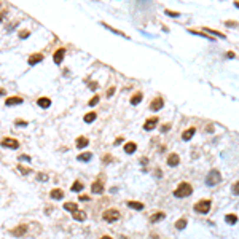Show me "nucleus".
<instances>
[{"label": "nucleus", "instance_id": "1", "mask_svg": "<svg viewBox=\"0 0 239 239\" xmlns=\"http://www.w3.org/2000/svg\"><path fill=\"white\" fill-rule=\"evenodd\" d=\"M191 193H193V188H191V185L187 183V182H182L174 191V195L177 198H187V196H190Z\"/></svg>", "mask_w": 239, "mask_h": 239}, {"label": "nucleus", "instance_id": "2", "mask_svg": "<svg viewBox=\"0 0 239 239\" xmlns=\"http://www.w3.org/2000/svg\"><path fill=\"white\" fill-rule=\"evenodd\" d=\"M210 206H212L210 199H199L196 204H195V210L198 214H207L210 210Z\"/></svg>", "mask_w": 239, "mask_h": 239}, {"label": "nucleus", "instance_id": "3", "mask_svg": "<svg viewBox=\"0 0 239 239\" xmlns=\"http://www.w3.org/2000/svg\"><path fill=\"white\" fill-rule=\"evenodd\" d=\"M220 180H222V174H220V172H218L217 169H212V171L209 172V174H207L206 183H207L209 187H214V185H217Z\"/></svg>", "mask_w": 239, "mask_h": 239}, {"label": "nucleus", "instance_id": "4", "mask_svg": "<svg viewBox=\"0 0 239 239\" xmlns=\"http://www.w3.org/2000/svg\"><path fill=\"white\" fill-rule=\"evenodd\" d=\"M120 217H121V214L116 209H108V210H105V212L102 214V218L107 223H113V222L120 220Z\"/></svg>", "mask_w": 239, "mask_h": 239}, {"label": "nucleus", "instance_id": "5", "mask_svg": "<svg viewBox=\"0 0 239 239\" xmlns=\"http://www.w3.org/2000/svg\"><path fill=\"white\" fill-rule=\"evenodd\" d=\"M2 147H5V148H13V150H16V148L19 147V142L16 139H11V137H5V139L2 140Z\"/></svg>", "mask_w": 239, "mask_h": 239}, {"label": "nucleus", "instance_id": "6", "mask_svg": "<svg viewBox=\"0 0 239 239\" xmlns=\"http://www.w3.org/2000/svg\"><path fill=\"white\" fill-rule=\"evenodd\" d=\"M43 61V54L42 53H34L29 56V59H27V64L29 65H37L38 62Z\"/></svg>", "mask_w": 239, "mask_h": 239}, {"label": "nucleus", "instance_id": "7", "mask_svg": "<svg viewBox=\"0 0 239 239\" xmlns=\"http://www.w3.org/2000/svg\"><path fill=\"white\" fill-rule=\"evenodd\" d=\"M163 105H164V100L161 99V97H156V99L151 100V104H150V110L158 112V110H161V108H163Z\"/></svg>", "mask_w": 239, "mask_h": 239}, {"label": "nucleus", "instance_id": "8", "mask_svg": "<svg viewBox=\"0 0 239 239\" xmlns=\"http://www.w3.org/2000/svg\"><path fill=\"white\" fill-rule=\"evenodd\" d=\"M156 124H158V116H151V118H148L145 121V124H144V129L145 131H151V129L156 128Z\"/></svg>", "mask_w": 239, "mask_h": 239}, {"label": "nucleus", "instance_id": "9", "mask_svg": "<svg viewBox=\"0 0 239 239\" xmlns=\"http://www.w3.org/2000/svg\"><path fill=\"white\" fill-rule=\"evenodd\" d=\"M26 231H27V225H19V226H16V228H13L10 231L13 236H16V238H21V236H24L26 234Z\"/></svg>", "mask_w": 239, "mask_h": 239}, {"label": "nucleus", "instance_id": "10", "mask_svg": "<svg viewBox=\"0 0 239 239\" xmlns=\"http://www.w3.org/2000/svg\"><path fill=\"white\" fill-rule=\"evenodd\" d=\"M91 191H93V193H96V195H102V193H104V183L100 182V180H96V182H93Z\"/></svg>", "mask_w": 239, "mask_h": 239}, {"label": "nucleus", "instance_id": "11", "mask_svg": "<svg viewBox=\"0 0 239 239\" xmlns=\"http://www.w3.org/2000/svg\"><path fill=\"white\" fill-rule=\"evenodd\" d=\"M64 56H65V50H64V48L56 50V53H54V56H53L54 64H61V62H62V59H64Z\"/></svg>", "mask_w": 239, "mask_h": 239}, {"label": "nucleus", "instance_id": "12", "mask_svg": "<svg viewBox=\"0 0 239 239\" xmlns=\"http://www.w3.org/2000/svg\"><path fill=\"white\" fill-rule=\"evenodd\" d=\"M179 163H180V158H179L177 153H171L167 156V166L175 167V166H179Z\"/></svg>", "mask_w": 239, "mask_h": 239}, {"label": "nucleus", "instance_id": "13", "mask_svg": "<svg viewBox=\"0 0 239 239\" xmlns=\"http://www.w3.org/2000/svg\"><path fill=\"white\" fill-rule=\"evenodd\" d=\"M50 198L56 199V201H61V199L64 198V191H62L61 188H54V190L50 191Z\"/></svg>", "mask_w": 239, "mask_h": 239}, {"label": "nucleus", "instance_id": "14", "mask_svg": "<svg viewBox=\"0 0 239 239\" xmlns=\"http://www.w3.org/2000/svg\"><path fill=\"white\" fill-rule=\"evenodd\" d=\"M75 145H77V148H85V147H88V145H89V139H88V137H85V136L77 137Z\"/></svg>", "mask_w": 239, "mask_h": 239}, {"label": "nucleus", "instance_id": "15", "mask_svg": "<svg viewBox=\"0 0 239 239\" xmlns=\"http://www.w3.org/2000/svg\"><path fill=\"white\" fill-rule=\"evenodd\" d=\"M5 104L8 105V107H11V105H19V104H22V97L11 96V97H8V99L5 100Z\"/></svg>", "mask_w": 239, "mask_h": 239}, {"label": "nucleus", "instance_id": "16", "mask_svg": "<svg viewBox=\"0 0 239 239\" xmlns=\"http://www.w3.org/2000/svg\"><path fill=\"white\" fill-rule=\"evenodd\" d=\"M72 217H73V220H77V222H85L86 220V212L85 210H75V212H72Z\"/></svg>", "mask_w": 239, "mask_h": 239}, {"label": "nucleus", "instance_id": "17", "mask_svg": "<svg viewBox=\"0 0 239 239\" xmlns=\"http://www.w3.org/2000/svg\"><path fill=\"white\" fill-rule=\"evenodd\" d=\"M91 158H93V153H91V151H85V153H81V155H78V156H77L78 161H83V163L91 161Z\"/></svg>", "mask_w": 239, "mask_h": 239}, {"label": "nucleus", "instance_id": "18", "mask_svg": "<svg viewBox=\"0 0 239 239\" xmlns=\"http://www.w3.org/2000/svg\"><path fill=\"white\" fill-rule=\"evenodd\" d=\"M37 104H38V107H42V108H48L50 105H51V99H48V97H40V99L37 100Z\"/></svg>", "mask_w": 239, "mask_h": 239}, {"label": "nucleus", "instance_id": "19", "mask_svg": "<svg viewBox=\"0 0 239 239\" xmlns=\"http://www.w3.org/2000/svg\"><path fill=\"white\" fill-rule=\"evenodd\" d=\"M195 132H196V129H195V128H188L187 131H183V134H182V139H183V140H190L191 137L195 136Z\"/></svg>", "mask_w": 239, "mask_h": 239}, {"label": "nucleus", "instance_id": "20", "mask_svg": "<svg viewBox=\"0 0 239 239\" xmlns=\"http://www.w3.org/2000/svg\"><path fill=\"white\" fill-rule=\"evenodd\" d=\"M128 207H131V209H134V210H142L145 206L139 201H128Z\"/></svg>", "mask_w": 239, "mask_h": 239}, {"label": "nucleus", "instance_id": "21", "mask_svg": "<svg viewBox=\"0 0 239 239\" xmlns=\"http://www.w3.org/2000/svg\"><path fill=\"white\" fill-rule=\"evenodd\" d=\"M163 218H166V214L164 212H155V214H151V217H150V222H159V220H163Z\"/></svg>", "mask_w": 239, "mask_h": 239}, {"label": "nucleus", "instance_id": "22", "mask_svg": "<svg viewBox=\"0 0 239 239\" xmlns=\"http://www.w3.org/2000/svg\"><path fill=\"white\" fill-rule=\"evenodd\" d=\"M142 99H144V94L139 91V93H136L134 96L131 97V104H132V105H137V104L142 102Z\"/></svg>", "mask_w": 239, "mask_h": 239}, {"label": "nucleus", "instance_id": "23", "mask_svg": "<svg viewBox=\"0 0 239 239\" xmlns=\"http://www.w3.org/2000/svg\"><path fill=\"white\" fill-rule=\"evenodd\" d=\"M136 150H137V145H136L134 142H128L126 145H124V151H126L128 155H132Z\"/></svg>", "mask_w": 239, "mask_h": 239}, {"label": "nucleus", "instance_id": "24", "mask_svg": "<svg viewBox=\"0 0 239 239\" xmlns=\"http://www.w3.org/2000/svg\"><path fill=\"white\" fill-rule=\"evenodd\" d=\"M83 188L85 187H83V183H81V182H73L72 187H70V190H72L73 193H78V191H81Z\"/></svg>", "mask_w": 239, "mask_h": 239}, {"label": "nucleus", "instance_id": "25", "mask_svg": "<svg viewBox=\"0 0 239 239\" xmlns=\"http://www.w3.org/2000/svg\"><path fill=\"white\" fill-rule=\"evenodd\" d=\"M187 218H180V220H177L175 222V228L177 230H185L187 228Z\"/></svg>", "mask_w": 239, "mask_h": 239}, {"label": "nucleus", "instance_id": "26", "mask_svg": "<svg viewBox=\"0 0 239 239\" xmlns=\"http://www.w3.org/2000/svg\"><path fill=\"white\" fill-rule=\"evenodd\" d=\"M225 220H226V223L228 225H234V223L238 222V215H234V214H228L225 217Z\"/></svg>", "mask_w": 239, "mask_h": 239}, {"label": "nucleus", "instance_id": "27", "mask_svg": "<svg viewBox=\"0 0 239 239\" xmlns=\"http://www.w3.org/2000/svg\"><path fill=\"white\" fill-rule=\"evenodd\" d=\"M64 209L69 210V212H75V210H78V207H77L75 202H65V204H64Z\"/></svg>", "mask_w": 239, "mask_h": 239}, {"label": "nucleus", "instance_id": "28", "mask_svg": "<svg viewBox=\"0 0 239 239\" xmlns=\"http://www.w3.org/2000/svg\"><path fill=\"white\" fill-rule=\"evenodd\" d=\"M96 116H97V113H94V112H91V113H86L85 115V123H93L94 120H96Z\"/></svg>", "mask_w": 239, "mask_h": 239}, {"label": "nucleus", "instance_id": "29", "mask_svg": "<svg viewBox=\"0 0 239 239\" xmlns=\"http://www.w3.org/2000/svg\"><path fill=\"white\" fill-rule=\"evenodd\" d=\"M204 30H206V32H209V34H212V35H217V37H220V38H225V34H220V32H217V30L209 29V27H204Z\"/></svg>", "mask_w": 239, "mask_h": 239}, {"label": "nucleus", "instance_id": "30", "mask_svg": "<svg viewBox=\"0 0 239 239\" xmlns=\"http://www.w3.org/2000/svg\"><path fill=\"white\" fill-rule=\"evenodd\" d=\"M97 102H99V96H97V94H96V96H93L91 97V100H89V105H91V107H94V105H97Z\"/></svg>", "mask_w": 239, "mask_h": 239}, {"label": "nucleus", "instance_id": "31", "mask_svg": "<svg viewBox=\"0 0 239 239\" xmlns=\"http://www.w3.org/2000/svg\"><path fill=\"white\" fill-rule=\"evenodd\" d=\"M231 191H233V195H239V180H238V182L233 185V188H231Z\"/></svg>", "mask_w": 239, "mask_h": 239}, {"label": "nucleus", "instance_id": "32", "mask_svg": "<svg viewBox=\"0 0 239 239\" xmlns=\"http://www.w3.org/2000/svg\"><path fill=\"white\" fill-rule=\"evenodd\" d=\"M29 35H30L29 30H21V32H19V38H27Z\"/></svg>", "mask_w": 239, "mask_h": 239}, {"label": "nucleus", "instance_id": "33", "mask_svg": "<svg viewBox=\"0 0 239 239\" xmlns=\"http://www.w3.org/2000/svg\"><path fill=\"white\" fill-rule=\"evenodd\" d=\"M18 167H19V171H21L22 174H26V175H27V174H30V172H32V171L29 169V167H24V166H18Z\"/></svg>", "mask_w": 239, "mask_h": 239}, {"label": "nucleus", "instance_id": "34", "mask_svg": "<svg viewBox=\"0 0 239 239\" xmlns=\"http://www.w3.org/2000/svg\"><path fill=\"white\" fill-rule=\"evenodd\" d=\"M37 180H40V182H46V180H48V175H46V174H38Z\"/></svg>", "mask_w": 239, "mask_h": 239}, {"label": "nucleus", "instance_id": "35", "mask_svg": "<svg viewBox=\"0 0 239 239\" xmlns=\"http://www.w3.org/2000/svg\"><path fill=\"white\" fill-rule=\"evenodd\" d=\"M166 14H169V16H172V18H177V16H179V13H175V11H171V10H166Z\"/></svg>", "mask_w": 239, "mask_h": 239}, {"label": "nucleus", "instance_id": "36", "mask_svg": "<svg viewBox=\"0 0 239 239\" xmlns=\"http://www.w3.org/2000/svg\"><path fill=\"white\" fill-rule=\"evenodd\" d=\"M16 126H27V121H24V120H16Z\"/></svg>", "mask_w": 239, "mask_h": 239}, {"label": "nucleus", "instance_id": "37", "mask_svg": "<svg viewBox=\"0 0 239 239\" xmlns=\"http://www.w3.org/2000/svg\"><path fill=\"white\" fill-rule=\"evenodd\" d=\"M115 91H116V89H115V88H113V86H112V88H110V89H108V91H107V97H112V96H113V93H115Z\"/></svg>", "mask_w": 239, "mask_h": 239}, {"label": "nucleus", "instance_id": "38", "mask_svg": "<svg viewBox=\"0 0 239 239\" xmlns=\"http://www.w3.org/2000/svg\"><path fill=\"white\" fill-rule=\"evenodd\" d=\"M169 128H171V124H163V126H161V132L169 131Z\"/></svg>", "mask_w": 239, "mask_h": 239}, {"label": "nucleus", "instance_id": "39", "mask_svg": "<svg viewBox=\"0 0 239 239\" xmlns=\"http://www.w3.org/2000/svg\"><path fill=\"white\" fill-rule=\"evenodd\" d=\"M19 159H21V161H24V159H26V161H30V156H27V155H21V156H19Z\"/></svg>", "mask_w": 239, "mask_h": 239}, {"label": "nucleus", "instance_id": "40", "mask_svg": "<svg viewBox=\"0 0 239 239\" xmlns=\"http://www.w3.org/2000/svg\"><path fill=\"white\" fill-rule=\"evenodd\" d=\"M121 142H123V137H118V139L115 140V145H120Z\"/></svg>", "mask_w": 239, "mask_h": 239}, {"label": "nucleus", "instance_id": "41", "mask_svg": "<svg viewBox=\"0 0 239 239\" xmlns=\"http://www.w3.org/2000/svg\"><path fill=\"white\" fill-rule=\"evenodd\" d=\"M88 199H89V196H85V195H83V196H80V201H88Z\"/></svg>", "mask_w": 239, "mask_h": 239}, {"label": "nucleus", "instance_id": "42", "mask_svg": "<svg viewBox=\"0 0 239 239\" xmlns=\"http://www.w3.org/2000/svg\"><path fill=\"white\" fill-rule=\"evenodd\" d=\"M3 19H5V13H2V14H0V22H2Z\"/></svg>", "mask_w": 239, "mask_h": 239}, {"label": "nucleus", "instance_id": "43", "mask_svg": "<svg viewBox=\"0 0 239 239\" xmlns=\"http://www.w3.org/2000/svg\"><path fill=\"white\" fill-rule=\"evenodd\" d=\"M97 88V83H91V89H96Z\"/></svg>", "mask_w": 239, "mask_h": 239}, {"label": "nucleus", "instance_id": "44", "mask_svg": "<svg viewBox=\"0 0 239 239\" xmlns=\"http://www.w3.org/2000/svg\"><path fill=\"white\" fill-rule=\"evenodd\" d=\"M3 94H5V89H2V88H0V96H3Z\"/></svg>", "mask_w": 239, "mask_h": 239}, {"label": "nucleus", "instance_id": "45", "mask_svg": "<svg viewBox=\"0 0 239 239\" xmlns=\"http://www.w3.org/2000/svg\"><path fill=\"white\" fill-rule=\"evenodd\" d=\"M100 239H113V238H110V236H102Z\"/></svg>", "mask_w": 239, "mask_h": 239}]
</instances>
